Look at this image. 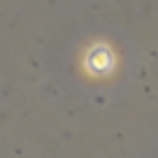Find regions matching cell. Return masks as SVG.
I'll return each instance as SVG.
<instances>
[{
  "label": "cell",
  "mask_w": 158,
  "mask_h": 158,
  "mask_svg": "<svg viewBox=\"0 0 158 158\" xmlns=\"http://www.w3.org/2000/svg\"><path fill=\"white\" fill-rule=\"evenodd\" d=\"M116 65H118L116 51L107 42H95V44L86 47L84 54H81V68H84V72L95 77V79L114 74Z\"/></svg>",
  "instance_id": "1"
}]
</instances>
